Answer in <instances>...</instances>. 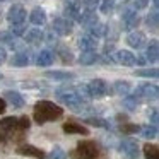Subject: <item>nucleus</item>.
Instances as JSON below:
<instances>
[{
  "label": "nucleus",
  "instance_id": "obj_1",
  "mask_svg": "<svg viewBox=\"0 0 159 159\" xmlns=\"http://www.w3.org/2000/svg\"><path fill=\"white\" fill-rule=\"evenodd\" d=\"M55 96H57V99H60L63 104H67V106L72 111H75V113H87V111L93 110V108L89 106V103L84 101L82 98L77 94L75 87H69V86L60 87V89L55 91Z\"/></svg>",
  "mask_w": 159,
  "mask_h": 159
},
{
  "label": "nucleus",
  "instance_id": "obj_2",
  "mask_svg": "<svg viewBox=\"0 0 159 159\" xmlns=\"http://www.w3.org/2000/svg\"><path fill=\"white\" fill-rule=\"evenodd\" d=\"M63 110L58 106V104L52 103V101H38L34 104V121L39 125L46 123V121H53V120H58L62 118Z\"/></svg>",
  "mask_w": 159,
  "mask_h": 159
},
{
  "label": "nucleus",
  "instance_id": "obj_3",
  "mask_svg": "<svg viewBox=\"0 0 159 159\" xmlns=\"http://www.w3.org/2000/svg\"><path fill=\"white\" fill-rule=\"evenodd\" d=\"M103 151L94 140H80L74 151H70V159H101Z\"/></svg>",
  "mask_w": 159,
  "mask_h": 159
},
{
  "label": "nucleus",
  "instance_id": "obj_4",
  "mask_svg": "<svg viewBox=\"0 0 159 159\" xmlns=\"http://www.w3.org/2000/svg\"><path fill=\"white\" fill-rule=\"evenodd\" d=\"M86 86H87V91H89V96L94 98V99H101V98H104L110 93V86L103 79H93Z\"/></svg>",
  "mask_w": 159,
  "mask_h": 159
},
{
  "label": "nucleus",
  "instance_id": "obj_5",
  "mask_svg": "<svg viewBox=\"0 0 159 159\" xmlns=\"http://www.w3.org/2000/svg\"><path fill=\"white\" fill-rule=\"evenodd\" d=\"M134 96L137 99H144V101H156L159 96V89L156 84H140L134 91Z\"/></svg>",
  "mask_w": 159,
  "mask_h": 159
},
{
  "label": "nucleus",
  "instance_id": "obj_6",
  "mask_svg": "<svg viewBox=\"0 0 159 159\" xmlns=\"http://www.w3.org/2000/svg\"><path fill=\"white\" fill-rule=\"evenodd\" d=\"M121 21H123L125 31H132V29L139 28V24H140V17H139L137 11L134 7H125L121 11Z\"/></svg>",
  "mask_w": 159,
  "mask_h": 159
},
{
  "label": "nucleus",
  "instance_id": "obj_7",
  "mask_svg": "<svg viewBox=\"0 0 159 159\" xmlns=\"http://www.w3.org/2000/svg\"><path fill=\"white\" fill-rule=\"evenodd\" d=\"M63 14L67 16L69 21H80V14H82V0H67L65 7H63Z\"/></svg>",
  "mask_w": 159,
  "mask_h": 159
},
{
  "label": "nucleus",
  "instance_id": "obj_8",
  "mask_svg": "<svg viewBox=\"0 0 159 159\" xmlns=\"http://www.w3.org/2000/svg\"><path fill=\"white\" fill-rule=\"evenodd\" d=\"M52 31L57 33L58 36H69V34H72V31H74L72 21H69L67 17H57V19H53Z\"/></svg>",
  "mask_w": 159,
  "mask_h": 159
},
{
  "label": "nucleus",
  "instance_id": "obj_9",
  "mask_svg": "<svg viewBox=\"0 0 159 159\" xmlns=\"http://www.w3.org/2000/svg\"><path fill=\"white\" fill-rule=\"evenodd\" d=\"M26 16H28V12H26V9L22 7L21 4H14L7 12V19H9V22H11L12 26L14 24H22V22L26 21Z\"/></svg>",
  "mask_w": 159,
  "mask_h": 159
},
{
  "label": "nucleus",
  "instance_id": "obj_10",
  "mask_svg": "<svg viewBox=\"0 0 159 159\" xmlns=\"http://www.w3.org/2000/svg\"><path fill=\"white\" fill-rule=\"evenodd\" d=\"M120 151L123 152L125 156H127L128 159H137L139 157V145L135 140H132V139H125V140L120 142Z\"/></svg>",
  "mask_w": 159,
  "mask_h": 159
},
{
  "label": "nucleus",
  "instance_id": "obj_11",
  "mask_svg": "<svg viewBox=\"0 0 159 159\" xmlns=\"http://www.w3.org/2000/svg\"><path fill=\"white\" fill-rule=\"evenodd\" d=\"M127 43H128V46H132V48L140 50V48L145 46L147 38H145V34L142 31H130L128 36H127Z\"/></svg>",
  "mask_w": 159,
  "mask_h": 159
},
{
  "label": "nucleus",
  "instance_id": "obj_12",
  "mask_svg": "<svg viewBox=\"0 0 159 159\" xmlns=\"http://www.w3.org/2000/svg\"><path fill=\"white\" fill-rule=\"evenodd\" d=\"M113 60L120 65H125V67H134L135 65V55L128 50H118L116 53L113 55Z\"/></svg>",
  "mask_w": 159,
  "mask_h": 159
},
{
  "label": "nucleus",
  "instance_id": "obj_13",
  "mask_svg": "<svg viewBox=\"0 0 159 159\" xmlns=\"http://www.w3.org/2000/svg\"><path fill=\"white\" fill-rule=\"evenodd\" d=\"M17 154L28 156V157H36V159H45L46 157V154L41 151V149L34 147V145H29V144L19 145V147H17Z\"/></svg>",
  "mask_w": 159,
  "mask_h": 159
},
{
  "label": "nucleus",
  "instance_id": "obj_14",
  "mask_svg": "<svg viewBox=\"0 0 159 159\" xmlns=\"http://www.w3.org/2000/svg\"><path fill=\"white\" fill-rule=\"evenodd\" d=\"M24 39H26V43H29V45H41L43 43V39H45V33L41 31V29H38V28H33V29H29V31H26L24 33Z\"/></svg>",
  "mask_w": 159,
  "mask_h": 159
},
{
  "label": "nucleus",
  "instance_id": "obj_15",
  "mask_svg": "<svg viewBox=\"0 0 159 159\" xmlns=\"http://www.w3.org/2000/svg\"><path fill=\"white\" fill-rule=\"evenodd\" d=\"M55 62V53L52 50H41L36 55V65L38 67H50Z\"/></svg>",
  "mask_w": 159,
  "mask_h": 159
},
{
  "label": "nucleus",
  "instance_id": "obj_16",
  "mask_svg": "<svg viewBox=\"0 0 159 159\" xmlns=\"http://www.w3.org/2000/svg\"><path fill=\"white\" fill-rule=\"evenodd\" d=\"M77 45H79V48L82 50V52H96L98 39L93 38L91 34H86V36H80L79 41H77Z\"/></svg>",
  "mask_w": 159,
  "mask_h": 159
},
{
  "label": "nucleus",
  "instance_id": "obj_17",
  "mask_svg": "<svg viewBox=\"0 0 159 159\" xmlns=\"http://www.w3.org/2000/svg\"><path fill=\"white\" fill-rule=\"evenodd\" d=\"M2 99H4V101L7 99L9 103H11L12 106H16V108H22V106H24V98H22L17 91H5Z\"/></svg>",
  "mask_w": 159,
  "mask_h": 159
},
{
  "label": "nucleus",
  "instance_id": "obj_18",
  "mask_svg": "<svg viewBox=\"0 0 159 159\" xmlns=\"http://www.w3.org/2000/svg\"><path fill=\"white\" fill-rule=\"evenodd\" d=\"M145 62L149 63H156L159 58V46H157V39H152L151 45L147 46V50H145Z\"/></svg>",
  "mask_w": 159,
  "mask_h": 159
},
{
  "label": "nucleus",
  "instance_id": "obj_19",
  "mask_svg": "<svg viewBox=\"0 0 159 159\" xmlns=\"http://www.w3.org/2000/svg\"><path fill=\"white\" fill-rule=\"evenodd\" d=\"M80 24L84 26V28H91V26H94L96 22H99L98 21V16H96V11H82V14H80Z\"/></svg>",
  "mask_w": 159,
  "mask_h": 159
},
{
  "label": "nucleus",
  "instance_id": "obj_20",
  "mask_svg": "<svg viewBox=\"0 0 159 159\" xmlns=\"http://www.w3.org/2000/svg\"><path fill=\"white\" fill-rule=\"evenodd\" d=\"M63 132H65V134L89 135V130H87L86 127H82L80 123H75V121H67V123H63Z\"/></svg>",
  "mask_w": 159,
  "mask_h": 159
},
{
  "label": "nucleus",
  "instance_id": "obj_21",
  "mask_svg": "<svg viewBox=\"0 0 159 159\" xmlns=\"http://www.w3.org/2000/svg\"><path fill=\"white\" fill-rule=\"evenodd\" d=\"M29 21H31V24H34V26H43L46 22V12L43 11L41 7L33 9L31 14H29Z\"/></svg>",
  "mask_w": 159,
  "mask_h": 159
},
{
  "label": "nucleus",
  "instance_id": "obj_22",
  "mask_svg": "<svg viewBox=\"0 0 159 159\" xmlns=\"http://www.w3.org/2000/svg\"><path fill=\"white\" fill-rule=\"evenodd\" d=\"M2 45H5L11 50H17L19 48V43H17V39H16V36H12L11 33H7V31L0 33V46Z\"/></svg>",
  "mask_w": 159,
  "mask_h": 159
},
{
  "label": "nucleus",
  "instance_id": "obj_23",
  "mask_svg": "<svg viewBox=\"0 0 159 159\" xmlns=\"http://www.w3.org/2000/svg\"><path fill=\"white\" fill-rule=\"evenodd\" d=\"M45 75L48 77V79H53V80H72L74 74L72 72H62V70H48V72H45Z\"/></svg>",
  "mask_w": 159,
  "mask_h": 159
},
{
  "label": "nucleus",
  "instance_id": "obj_24",
  "mask_svg": "<svg viewBox=\"0 0 159 159\" xmlns=\"http://www.w3.org/2000/svg\"><path fill=\"white\" fill-rule=\"evenodd\" d=\"M99 60V55L98 52H82L79 57V63L80 65H93Z\"/></svg>",
  "mask_w": 159,
  "mask_h": 159
},
{
  "label": "nucleus",
  "instance_id": "obj_25",
  "mask_svg": "<svg viewBox=\"0 0 159 159\" xmlns=\"http://www.w3.org/2000/svg\"><path fill=\"white\" fill-rule=\"evenodd\" d=\"M104 33H106V24H103V22H96L94 26L87 28V34H91L93 38H96V39L103 38Z\"/></svg>",
  "mask_w": 159,
  "mask_h": 159
},
{
  "label": "nucleus",
  "instance_id": "obj_26",
  "mask_svg": "<svg viewBox=\"0 0 159 159\" xmlns=\"http://www.w3.org/2000/svg\"><path fill=\"white\" fill-rule=\"evenodd\" d=\"M28 63H29V57L26 52L14 53V57H12V60H11V65H14V67H26Z\"/></svg>",
  "mask_w": 159,
  "mask_h": 159
},
{
  "label": "nucleus",
  "instance_id": "obj_27",
  "mask_svg": "<svg viewBox=\"0 0 159 159\" xmlns=\"http://www.w3.org/2000/svg\"><path fill=\"white\" fill-rule=\"evenodd\" d=\"M113 91L118 96H128V93H130V82L128 80H116L113 84Z\"/></svg>",
  "mask_w": 159,
  "mask_h": 159
},
{
  "label": "nucleus",
  "instance_id": "obj_28",
  "mask_svg": "<svg viewBox=\"0 0 159 159\" xmlns=\"http://www.w3.org/2000/svg\"><path fill=\"white\" fill-rule=\"evenodd\" d=\"M144 154L145 159H159V147L156 144H145L144 145Z\"/></svg>",
  "mask_w": 159,
  "mask_h": 159
},
{
  "label": "nucleus",
  "instance_id": "obj_29",
  "mask_svg": "<svg viewBox=\"0 0 159 159\" xmlns=\"http://www.w3.org/2000/svg\"><path fill=\"white\" fill-rule=\"evenodd\" d=\"M86 123L93 125V127H98V128H110V121L104 120V118H98V116H93V118H86Z\"/></svg>",
  "mask_w": 159,
  "mask_h": 159
},
{
  "label": "nucleus",
  "instance_id": "obj_30",
  "mask_svg": "<svg viewBox=\"0 0 159 159\" xmlns=\"http://www.w3.org/2000/svg\"><path fill=\"white\" fill-rule=\"evenodd\" d=\"M115 4H116V0H101V2H99L101 14H108V16H110L111 12L115 11Z\"/></svg>",
  "mask_w": 159,
  "mask_h": 159
},
{
  "label": "nucleus",
  "instance_id": "obj_31",
  "mask_svg": "<svg viewBox=\"0 0 159 159\" xmlns=\"http://www.w3.org/2000/svg\"><path fill=\"white\" fill-rule=\"evenodd\" d=\"M140 134L144 139H156L157 137V127L154 125H145V127H140Z\"/></svg>",
  "mask_w": 159,
  "mask_h": 159
},
{
  "label": "nucleus",
  "instance_id": "obj_32",
  "mask_svg": "<svg viewBox=\"0 0 159 159\" xmlns=\"http://www.w3.org/2000/svg\"><path fill=\"white\" fill-rule=\"evenodd\" d=\"M157 21H159L157 11H152L151 14L147 16V19H145V24H147L149 29H152V31H157Z\"/></svg>",
  "mask_w": 159,
  "mask_h": 159
},
{
  "label": "nucleus",
  "instance_id": "obj_33",
  "mask_svg": "<svg viewBox=\"0 0 159 159\" xmlns=\"http://www.w3.org/2000/svg\"><path fill=\"white\" fill-rule=\"evenodd\" d=\"M60 55V58H62L63 63H72L74 62V57L72 53H70V50L67 48V46H58V52H57Z\"/></svg>",
  "mask_w": 159,
  "mask_h": 159
},
{
  "label": "nucleus",
  "instance_id": "obj_34",
  "mask_svg": "<svg viewBox=\"0 0 159 159\" xmlns=\"http://www.w3.org/2000/svg\"><path fill=\"white\" fill-rule=\"evenodd\" d=\"M46 159H67V152L63 151L62 147H53L52 149V152H50L48 156H46Z\"/></svg>",
  "mask_w": 159,
  "mask_h": 159
},
{
  "label": "nucleus",
  "instance_id": "obj_35",
  "mask_svg": "<svg viewBox=\"0 0 159 159\" xmlns=\"http://www.w3.org/2000/svg\"><path fill=\"white\" fill-rule=\"evenodd\" d=\"M137 104H139V99L135 96H125L123 98V106L127 108V110L134 111L135 108H137Z\"/></svg>",
  "mask_w": 159,
  "mask_h": 159
},
{
  "label": "nucleus",
  "instance_id": "obj_36",
  "mask_svg": "<svg viewBox=\"0 0 159 159\" xmlns=\"http://www.w3.org/2000/svg\"><path fill=\"white\" fill-rule=\"evenodd\" d=\"M120 132H123V134H137V132H140V127L134 123H121Z\"/></svg>",
  "mask_w": 159,
  "mask_h": 159
},
{
  "label": "nucleus",
  "instance_id": "obj_37",
  "mask_svg": "<svg viewBox=\"0 0 159 159\" xmlns=\"http://www.w3.org/2000/svg\"><path fill=\"white\" fill-rule=\"evenodd\" d=\"M135 75L139 77H157V69H140V70H135Z\"/></svg>",
  "mask_w": 159,
  "mask_h": 159
},
{
  "label": "nucleus",
  "instance_id": "obj_38",
  "mask_svg": "<svg viewBox=\"0 0 159 159\" xmlns=\"http://www.w3.org/2000/svg\"><path fill=\"white\" fill-rule=\"evenodd\" d=\"M29 125H31V121H29L28 116L17 118V132H22V134H24V132L29 128Z\"/></svg>",
  "mask_w": 159,
  "mask_h": 159
},
{
  "label": "nucleus",
  "instance_id": "obj_39",
  "mask_svg": "<svg viewBox=\"0 0 159 159\" xmlns=\"http://www.w3.org/2000/svg\"><path fill=\"white\" fill-rule=\"evenodd\" d=\"M26 33V26L24 24H14L11 28V34L12 36H24Z\"/></svg>",
  "mask_w": 159,
  "mask_h": 159
},
{
  "label": "nucleus",
  "instance_id": "obj_40",
  "mask_svg": "<svg viewBox=\"0 0 159 159\" xmlns=\"http://www.w3.org/2000/svg\"><path fill=\"white\" fill-rule=\"evenodd\" d=\"M101 0H84V7L87 9V11H96V7L99 5Z\"/></svg>",
  "mask_w": 159,
  "mask_h": 159
},
{
  "label": "nucleus",
  "instance_id": "obj_41",
  "mask_svg": "<svg viewBox=\"0 0 159 159\" xmlns=\"http://www.w3.org/2000/svg\"><path fill=\"white\" fill-rule=\"evenodd\" d=\"M147 5H149V0H134V9H135V11L145 9Z\"/></svg>",
  "mask_w": 159,
  "mask_h": 159
},
{
  "label": "nucleus",
  "instance_id": "obj_42",
  "mask_svg": "<svg viewBox=\"0 0 159 159\" xmlns=\"http://www.w3.org/2000/svg\"><path fill=\"white\" fill-rule=\"evenodd\" d=\"M149 116H151V121L154 127H157V110H152L151 113H149Z\"/></svg>",
  "mask_w": 159,
  "mask_h": 159
},
{
  "label": "nucleus",
  "instance_id": "obj_43",
  "mask_svg": "<svg viewBox=\"0 0 159 159\" xmlns=\"http://www.w3.org/2000/svg\"><path fill=\"white\" fill-rule=\"evenodd\" d=\"M7 60V52H5L4 46H0V63H4Z\"/></svg>",
  "mask_w": 159,
  "mask_h": 159
},
{
  "label": "nucleus",
  "instance_id": "obj_44",
  "mask_svg": "<svg viewBox=\"0 0 159 159\" xmlns=\"http://www.w3.org/2000/svg\"><path fill=\"white\" fill-rule=\"evenodd\" d=\"M135 65H145V58L142 55H137L135 57Z\"/></svg>",
  "mask_w": 159,
  "mask_h": 159
},
{
  "label": "nucleus",
  "instance_id": "obj_45",
  "mask_svg": "<svg viewBox=\"0 0 159 159\" xmlns=\"http://www.w3.org/2000/svg\"><path fill=\"white\" fill-rule=\"evenodd\" d=\"M5 108H7V103H5V101L2 99V98H0V113H4Z\"/></svg>",
  "mask_w": 159,
  "mask_h": 159
},
{
  "label": "nucleus",
  "instance_id": "obj_46",
  "mask_svg": "<svg viewBox=\"0 0 159 159\" xmlns=\"http://www.w3.org/2000/svg\"><path fill=\"white\" fill-rule=\"evenodd\" d=\"M5 137H7V135H5L4 132H2V128H0V142H2V140H5Z\"/></svg>",
  "mask_w": 159,
  "mask_h": 159
},
{
  "label": "nucleus",
  "instance_id": "obj_47",
  "mask_svg": "<svg viewBox=\"0 0 159 159\" xmlns=\"http://www.w3.org/2000/svg\"><path fill=\"white\" fill-rule=\"evenodd\" d=\"M152 5H154V11H157V5H159V0H152Z\"/></svg>",
  "mask_w": 159,
  "mask_h": 159
},
{
  "label": "nucleus",
  "instance_id": "obj_48",
  "mask_svg": "<svg viewBox=\"0 0 159 159\" xmlns=\"http://www.w3.org/2000/svg\"><path fill=\"white\" fill-rule=\"evenodd\" d=\"M0 16H2V9H0Z\"/></svg>",
  "mask_w": 159,
  "mask_h": 159
},
{
  "label": "nucleus",
  "instance_id": "obj_49",
  "mask_svg": "<svg viewBox=\"0 0 159 159\" xmlns=\"http://www.w3.org/2000/svg\"><path fill=\"white\" fill-rule=\"evenodd\" d=\"M0 79H2V74H0Z\"/></svg>",
  "mask_w": 159,
  "mask_h": 159
},
{
  "label": "nucleus",
  "instance_id": "obj_50",
  "mask_svg": "<svg viewBox=\"0 0 159 159\" xmlns=\"http://www.w3.org/2000/svg\"><path fill=\"white\" fill-rule=\"evenodd\" d=\"M2 2H4V0H2Z\"/></svg>",
  "mask_w": 159,
  "mask_h": 159
}]
</instances>
